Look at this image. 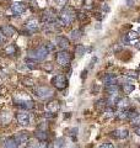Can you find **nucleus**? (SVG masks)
Returning a JSON list of instances; mask_svg holds the SVG:
<instances>
[{
  "label": "nucleus",
  "instance_id": "1",
  "mask_svg": "<svg viewBox=\"0 0 140 148\" xmlns=\"http://www.w3.org/2000/svg\"><path fill=\"white\" fill-rule=\"evenodd\" d=\"M76 17V14L71 8H64L59 14L58 21L62 26H69L74 21V18Z\"/></svg>",
  "mask_w": 140,
  "mask_h": 148
},
{
  "label": "nucleus",
  "instance_id": "2",
  "mask_svg": "<svg viewBox=\"0 0 140 148\" xmlns=\"http://www.w3.org/2000/svg\"><path fill=\"white\" fill-rule=\"evenodd\" d=\"M35 95L37 96V98H39L41 100H48L50 98H53L54 92L49 86L39 85V86H37L35 89Z\"/></svg>",
  "mask_w": 140,
  "mask_h": 148
},
{
  "label": "nucleus",
  "instance_id": "3",
  "mask_svg": "<svg viewBox=\"0 0 140 148\" xmlns=\"http://www.w3.org/2000/svg\"><path fill=\"white\" fill-rule=\"evenodd\" d=\"M48 53H49V51L44 45V46H39V47H37L33 51H31L30 57L36 59V61H44L47 58V56H48Z\"/></svg>",
  "mask_w": 140,
  "mask_h": 148
},
{
  "label": "nucleus",
  "instance_id": "4",
  "mask_svg": "<svg viewBox=\"0 0 140 148\" xmlns=\"http://www.w3.org/2000/svg\"><path fill=\"white\" fill-rule=\"evenodd\" d=\"M55 61H57V63L59 66L68 67L70 64V62H71V54L69 52H67L65 49H62L60 52L57 53V56H55Z\"/></svg>",
  "mask_w": 140,
  "mask_h": 148
},
{
  "label": "nucleus",
  "instance_id": "5",
  "mask_svg": "<svg viewBox=\"0 0 140 148\" xmlns=\"http://www.w3.org/2000/svg\"><path fill=\"white\" fill-rule=\"evenodd\" d=\"M52 83L58 90H63L68 86V78L65 77L64 74H58V75H55L53 78Z\"/></svg>",
  "mask_w": 140,
  "mask_h": 148
},
{
  "label": "nucleus",
  "instance_id": "6",
  "mask_svg": "<svg viewBox=\"0 0 140 148\" xmlns=\"http://www.w3.org/2000/svg\"><path fill=\"white\" fill-rule=\"evenodd\" d=\"M41 20L43 24H50V22L57 21L58 18H57V14H55V11L53 9H47V10H44L42 12Z\"/></svg>",
  "mask_w": 140,
  "mask_h": 148
},
{
  "label": "nucleus",
  "instance_id": "7",
  "mask_svg": "<svg viewBox=\"0 0 140 148\" xmlns=\"http://www.w3.org/2000/svg\"><path fill=\"white\" fill-rule=\"evenodd\" d=\"M25 30L29 32V34H33V32L38 31L39 30V22H38V20L35 18V17L30 18V20H27L25 22Z\"/></svg>",
  "mask_w": 140,
  "mask_h": 148
},
{
  "label": "nucleus",
  "instance_id": "8",
  "mask_svg": "<svg viewBox=\"0 0 140 148\" xmlns=\"http://www.w3.org/2000/svg\"><path fill=\"white\" fill-rule=\"evenodd\" d=\"M17 122L21 125V126H29L31 122V117L30 114H27V111H22V112L17 114Z\"/></svg>",
  "mask_w": 140,
  "mask_h": 148
},
{
  "label": "nucleus",
  "instance_id": "9",
  "mask_svg": "<svg viewBox=\"0 0 140 148\" xmlns=\"http://www.w3.org/2000/svg\"><path fill=\"white\" fill-rule=\"evenodd\" d=\"M59 21H54L50 22V24H44L43 30L47 32V34H54V32H59L60 31V26H59Z\"/></svg>",
  "mask_w": 140,
  "mask_h": 148
},
{
  "label": "nucleus",
  "instance_id": "10",
  "mask_svg": "<svg viewBox=\"0 0 140 148\" xmlns=\"http://www.w3.org/2000/svg\"><path fill=\"white\" fill-rule=\"evenodd\" d=\"M26 9H27V6L23 3H14L11 5V11L15 14V15H21V14L26 11Z\"/></svg>",
  "mask_w": 140,
  "mask_h": 148
},
{
  "label": "nucleus",
  "instance_id": "11",
  "mask_svg": "<svg viewBox=\"0 0 140 148\" xmlns=\"http://www.w3.org/2000/svg\"><path fill=\"white\" fill-rule=\"evenodd\" d=\"M15 140L17 141L18 145H23V143H26V142L30 141V133L27 131H21V132L16 133Z\"/></svg>",
  "mask_w": 140,
  "mask_h": 148
},
{
  "label": "nucleus",
  "instance_id": "12",
  "mask_svg": "<svg viewBox=\"0 0 140 148\" xmlns=\"http://www.w3.org/2000/svg\"><path fill=\"white\" fill-rule=\"evenodd\" d=\"M0 32H1L3 36H5V37H12L16 34V30L14 29L11 25H3L0 27Z\"/></svg>",
  "mask_w": 140,
  "mask_h": 148
},
{
  "label": "nucleus",
  "instance_id": "13",
  "mask_svg": "<svg viewBox=\"0 0 140 148\" xmlns=\"http://www.w3.org/2000/svg\"><path fill=\"white\" fill-rule=\"evenodd\" d=\"M112 136L114 138H118V140H124V138H127L129 136V132L127 128H117L112 132Z\"/></svg>",
  "mask_w": 140,
  "mask_h": 148
},
{
  "label": "nucleus",
  "instance_id": "14",
  "mask_svg": "<svg viewBox=\"0 0 140 148\" xmlns=\"http://www.w3.org/2000/svg\"><path fill=\"white\" fill-rule=\"evenodd\" d=\"M55 43H57V46L60 48V49H65L69 47V40L67 38V37L64 36H58L57 38H55Z\"/></svg>",
  "mask_w": 140,
  "mask_h": 148
},
{
  "label": "nucleus",
  "instance_id": "15",
  "mask_svg": "<svg viewBox=\"0 0 140 148\" xmlns=\"http://www.w3.org/2000/svg\"><path fill=\"white\" fill-rule=\"evenodd\" d=\"M102 82H103L105 85H112V84H116L117 83V77L113 75V74H107L102 78Z\"/></svg>",
  "mask_w": 140,
  "mask_h": 148
},
{
  "label": "nucleus",
  "instance_id": "16",
  "mask_svg": "<svg viewBox=\"0 0 140 148\" xmlns=\"http://www.w3.org/2000/svg\"><path fill=\"white\" fill-rule=\"evenodd\" d=\"M17 147H18V143L15 140V137H10L4 142V148H17Z\"/></svg>",
  "mask_w": 140,
  "mask_h": 148
},
{
  "label": "nucleus",
  "instance_id": "17",
  "mask_svg": "<svg viewBox=\"0 0 140 148\" xmlns=\"http://www.w3.org/2000/svg\"><path fill=\"white\" fill-rule=\"evenodd\" d=\"M129 105H130V100H129V98H120L119 100H118V103H117V106H118L119 109H127V108H129Z\"/></svg>",
  "mask_w": 140,
  "mask_h": 148
},
{
  "label": "nucleus",
  "instance_id": "18",
  "mask_svg": "<svg viewBox=\"0 0 140 148\" xmlns=\"http://www.w3.org/2000/svg\"><path fill=\"white\" fill-rule=\"evenodd\" d=\"M60 105H59V101H50L49 104H47V109H48V111H50V112L55 114L57 111L59 110Z\"/></svg>",
  "mask_w": 140,
  "mask_h": 148
},
{
  "label": "nucleus",
  "instance_id": "19",
  "mask_svg": "<svg viewBox=\"0 0 140 148\" xmlns=\"http://www.w3.org/2000/svg\"><path fill=\"white\" fill-rule=\"evenodd\" d=\"M16 106L20 108V109H23V110H31V109H33L35 103L32 100H29V101H23V103H21V104H17Z\"/></svg>",
  "mask_w": 140,
  "mask_h": 148
},
{
  "label": "nucleus",
  "instance_id": "20",
  "mask_svg": "<svg viewBox=\"0 0 140 148\" xmlns=\"http://www.w3.org/2000/svg\"><path fill=\"white\" fill-rule=\"evenodd\" d=\"M16 51H17L16 46L11 43V45H7L6 47L4 48V53L6 56H14V54H16Z\"/></svg>",
  "mask_w": 140,
  "mask_h": 148
},
{
  "label": "nucleus",
  "instance_id": "21",
  "mask_svg": "<svg viewBox=\"0 0 140 148\" xmlns=\"http://www.w3.org/2000/svg\"><path fill=\"white\" fill-rule=\"evenodd\" d=\"M106 91L108 92L109 95H112V94H118V92H119V86L117 85V84L106 85Z\"/></svg>",
  "mask_w": 140,
  "mask_h": 148
},
{
  "label": "nucleus",
  "instance_id": "22",
  "mask_svg": "<svg viewBox=\"0 0 140 148\" xmlns=\"http://www.w3.org/2000/svg\"><path fill=\"white\" fill-rule=\"evenodd\" d=\"M122 89L124 91V94H130L132 91H134L135 86H134V84H132V83H124L122 85Z\"/></svg>",
  "mask_w": 140,
  "mask_h": 148
},
{
  "label": "nucleus",
  "instance_id": "23",
  "mask_svg": "<svg viewBox=\"0 0 140 148\" xmlns=\"http://www.w3.org/2000/svg\"><path fill=\"white\" fill-rule=\"evenodd\" d=\"M82 37V32L80 30H73L70 32V38L73 41H79Z\"/></svg>",
  "mask_w": 140,
  "mask_h": 148
},
{
  "label": "nucleus",
  "instance_id": "24",
  "mask_svg": "<svg viewBox=\"0 0 140 148\" xmlns=\"http://www.w3.org/2000/svg\"><path fill=\"white\" fill-rule=\"evenodd\" d=\"M36 137L38 138L39 141H46V140H47V137H48V133H47L46 131H43V130H37Z\"/></svg>",
  "mask_w": 140,
  "mask_h": 148
},
{
  "label": "nucleus",
  "instance_id": "25",
  "mask_svg": "<svg viewBox=\"0 0 140 148\" xmlns=\"http://www.w3.org/2000/svg\"><path fill=\"white\" fill-rule=\"evenodd\" d=\"M118 100H119V95L118 94H112V95H109V99L107 100V103H108V105L113 106V105H117Z\"/></svg>",
  "mask_w": 140,
  "mask_h": 148
},
{
  "label": "nucleus",
  "instance_id": "26",
  "mask_svg": "<svg viewBox=\"0 0 140 148\" xmlns=\"http://www.w3.org/2000/svg\"><path fill=\"white\" fill-rule=\"evenodd\" d=\"M25 63H26V67H29L30 69H35V68H37L36 59H33V58H27L26 61H25Z\"/></svg>",
  "mask_w": 140,
  "mask_h": 148
},
{
  "label": "nucleus",
  "instance_id": "27",
  "mask_svg": "<svg viewBox=\"0 0 140 148\" xmlns=\"http://www.w3.org/2000/svg\"><path fill=\"white\" fill-rule=\"evenodd\" d=\"M85 51H86L85 46H82V45H77L76 47H75V54H77L79 57H81L82 54H85Z\"/></svg>",
  "mask_w": 140,
  "mask_h": 148
},
{
  "label": "nucleus",
  "instance_id": "28",
  "mask_svg": "<svg viewBox=\"0 0 140 148\" xmlns=\"http://www.w3.org/2000/svg\"><path fill=\"white\" fill-rule=\"evenodd\" d=\"M139 34L137 31H129V34L127 35V38L129 40V41H133V40H138L139 38Z\"/></svg>",
  "mask_w": 140,
  "mask_h": 148
},
{
  "label": "nucleus",
  "instance_id": "29",
  "mask_svg": "<svg viewBox=\"0 0 140 148\" xmlns=\"http://www.w3.org/2000/svg\"><path fill=\"white\" fill-rule=\"evenodd\" d=\"M130 112H132V111L124 110V111H122V112L118 114V119H120V120H123V119H129V117H130Z\"/></svg>",
  "mask_w": 140,
  "mask_h": 148
},
{
  "label": "nucleus",
  "instance_id": "30",
  "mask_svg": "<svg viewBox=\"0 0 140 148\" xmlns=\"http://www.w3.org/2000/svg\"><path fill=\"white\" fill-rule=\"evenodd\" d=\"M38 145L39 143H37L36 141H29L27 142L26 148H38Z\"/></svg>",
  "mask_w": 140,
  "mask_h": 148
},
{
  "label": "nucleus",
  "instance_id": "31",
  "mask_svg": "<svg viewBox=\"0 0 140 148\" xmlns=\"http://www.w3.org/2000/svg\"><path fill=\"white\" fill-rule=\"evenodd\" d=\"M133 126H140V115H137L133 120H132Z\"/></svg>",
  "mask_w": 140,
  "mask_h": 148
},
{
  "label": "nucleus",
  "instance_id": "32",
  "mask_svg": "<svg viewBox=\"0 0 140 148\" xmlns=\"http://www.w3.org/2000/svg\"><path fill=\"white\" fill-rule=\"evenodd\" d=\"M38 148H52V146H49V143H47L46 141H41L38 145Z\"/></svg>",
  "mask_w": 140,
  "mask_h": 148
},
{
  "label": "nucleus",
  "instance_id": "33",
  "mask_svg": "<svg viewBox=\"0 0 140 148\" xmlns=\"http://www.w3.org/2000/svg\"><path fill=\"white\" fill-rule=\"evenodd\" d=\"M46 47L48 48L49 52H52V51H54V49H55V45H53L52 42H47V43H46Z\"/></svg>",
  "mask_w": 140,
  "mask_h": 148
},
{
  "label": "nucleus",
  "instance_id": "34",
  "mask_svg": "<svg viewBox=\"0 0 140 148\" xmlns=\"http://www.w3.org/2000/svg\"><path fill=\"white\" fill-rule=\"evenodd\" d=\"M76 17L79 18V20H84V18L86 17V12H84V11H80V12H77V15H76Z\"/></svg>",
  "mask_w": 140,
  "mask_h": 148
},
{
  "label": "nucleus",
  "instance_id": "35",
  "mask_svg": "<svg viewBox=\"0 0 140 148\" xmlns=\"http://www.w3.org/2000/svg\"><path fill=\"white\" fill-rule=\"evenodd\" d=\"M68 1L69 0H55V3H57L58 5H60V6H65L68 4Z\"/></svg>",
  "mask_w": 140,
  "mask_h": 148
},
{
  "label": "nucleus",
  "instance_id": "36",
  "mask_svg": "<svg viewBox=\"0 0 140 148\" xmlns=\"http://www.w3.org/2000/svg\"><path fill=\"white\" fill-rule=\"evenodd\" d=\"M97 108H105L106 109V101L105 100H99L97 101Z\"/></svg>",
  "mask_w": 140,
  "mask_h": 148
},
{
  "label": "nucleus",
  "instance_id": "37",
  "mask_svg": "<svg viewBox=\"0 0 140 148\" xmlns=\"http://www.w3.org/2000/svg\"><path fill=\"white\" fill-rule=\"evenodd\" d=\"M23 85L32 86V85H33V80H32V79H25V80H23Z\"/></svg>",
  "mask_w": 140,
  "mask_h": 148
},
{
  "label": "nucleus",
  "instance_id": "38",
  "mask_svg": "<svg viewBox=\"0 0 140 148\" xmlns=\"http://www.w3.org/2000/svg\"><path fill=\"white\" fill-rule=\"evenodd\" d=\"M100 148H114L113 145H111V143H103V145H101Z\"/></svg>",
  "mask_w": 140,
  "mask_h": 148
},
{
  "label": "nucleus",
  "instance_id": "39",
  "mask_svg": "<svg viewBox=\"0 0 140 148\" xmlns=\"http://www.w3.org/2000/svg\"><path fill=\"white\" fill-rule=\"evenodd\" d=\"M101 9H102V11H106V12H108V11H109V6L107 5V4H103V5L101 6Z\"/></svg>",
  "mask_w": 140,
  "mask_h": 148
},
{
  "label": "nucleus",
  "instance_id": "40",
  "mask_svg": "<svg viewBox=\"0 0 140 148\" xmlns=\"http://www.w3.org/2000/svg\"><path fill=\"white\" fill-rule=\"evenodd\" d=\"M134 132L140 137V126H134Z\"/></svg>",
  "mask_w": 140,
  "mask_h": 148
},
{
  "label": "nucleus",
  "instance_id": "41",
  "mask_svg": "<svg viewBox=\"0 0 140 148\" xmlns=\"http://www.w3.org/2000/svg\"><path fill=\"white\" fill-rule=\"evenodd\" d=\"M52 68H53L52 63H47L46 66H44V69H47V71H52Z\"/></svg>",
  "mask_w": 140,
  "mask_h": 148
},
{
  "label": "nucleus",
  "instance_id": "42",
  "mask_svg": "<svg viewBox=\"0 0 140 148\" xmlns=\"http://www.w3.org/2000/svg\"><path fill=\"white\" fill-rule=\"evenodd\" d=\"M127 75H128V77H134L135 79H137V78H138V75H137V73H135V72H128Z\"/></svg>",
  "mask_w": 140,
  "mask_h": 148
},
{
  "label": "nucleus",
  "instance_id": "43",
  "mask_svg": "<svg viewBox=\"0 0 140 148\" xmlns=\"http://www.w3.org/2000/svg\"><path fill=\"white\" fill-rule=\"evenodd\" d=\"M96 62H97V58H96V57H93V58H92V61H91V63H90V68H92V67H93V64H95Z\"/></svg>",
  "mask_w": 140,
  "mask_h": 148
},
{
  "label": "nucleus",
  "instance_id": "44",
  "mask_svg": "<svg viewBox=\"0 0 140 148\" xmlns=\"http://www.w3.org/2000/svg\"><path fill=\"white\" fill-rule=\"evenodd\" d=\"M127 3L129 4V6H132V4H133V0H127Z\"/></svg>",
  "mask_w": 140,
  "mask_h": 148
},
{
  "label": "nucleus",
  "instance_id": "45",
  "mask_svg": "<svg viewBox=\"0 0 140 148\" xmlns=\"http://www.w3.org/2000/svg\"><path fill=\"white\" fill-rule=\"evenodd\" d=\"M1 42H3V34L0 32V43H1Z\"/></svg>",
  "mask_w": 140,
  "mask_h": 148
},
{
  "label": "nucleus",
  "instance_id": "46",
  "mask_svg": "<svg viewBox=\"0 0 140 148\" xmlns=\"http://www.w3.org/2000/svg\"><path fill=\"white\" fill-rule=\"evenodd\" d=\"M137 47H138V48H140V42H139V43H137Z\"/></svg>",
  "mask_w": 140,
  "mask_h": 148
},
{
  "label": "nucleus",
  "instance_id": "47",
  "mask_svg": "<svg viewBox=\"0 0 140 148\" xmlns=\"http://www.w3.org/2000/svg\"><path fill=\"white\" fill-rule=\"evenodd\" d=\"M139 22H140V18H139Z\"/></svg>",
  "mask_w": 140,
  "mask_h": 148
},
{
  "label": "nucleus",
  "instance_id": "48",
  "mask_svg": "<svg viewBox=\"0 0 140 148\" xmlns=\"http://www.w3.org/2000/svg\"><path fill=\"white\" fill-rule=\"evenodd\" d=\"M75 148H77V147H75Z\"/></svg>",
  "mask_w": 140,
  "mask_h": 148
}]
</instances>
